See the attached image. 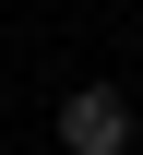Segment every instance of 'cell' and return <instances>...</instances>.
<instances>
[{
    "mask_svg": "<svg viewBox=\"0 0 143 155\" xmlns=\"http://www.w3.org/2000/svg\"><path fill=\"white\" fill-rule=\"evenodd\" d=\"M60 155H131V96L119 84H72L60 96Z\"/></svg>",
    "mask_w": 143,
    "mask_h": 155,
    "instance_id": "1",
    "label": "cell"
}]
</instances>
